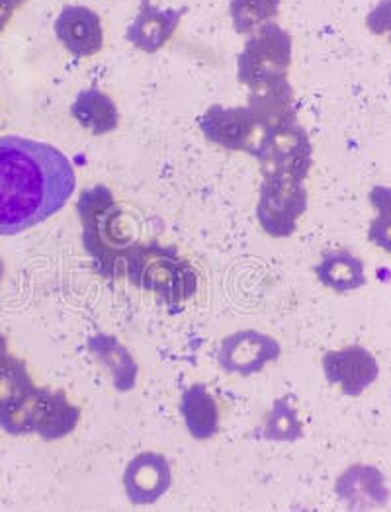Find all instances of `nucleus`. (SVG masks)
<instances>
[{
    "label": "nucleus",
    "instance_id": "nucleus-1",
    "mask_svg": "<svg viewBox=\"0 0 391 512\" xmlns=\"http://www.w3.org/2000/svg\"><path fill=\"white\" fill-rule=\"evenodd\" d=\"M75 182V169L59 149L0 137V235H18L63 210Z\"/></svg>",
    "mask_w": 391,
    "mask_h": 512
},
{
    "label": "nucleus",
    "instance_id": "nucleus-2",
    "mask_svg": "<svg viewBox=\"0 0 391 512\" xmlns=\"http://www.w3.org/2000/svg\"><path fill=\"white\" fill-rule=\"evenodd\" d=\"M126 274L131 284L153 292L169 305L192 298L198 288L194 268L174 249L149 245L133 251L126 258Z\"/></svg>",
    "mask_w": 391,
    "mask_h": 512
},
{
    "label": "nucleus",
    "instance_id": "nucleus-3",
    "mask_svg": "<svg viewBox=\"0 0 391 512\" xmlns=\"http://www.w3.org/2000/svg\"><path fill=\"white\" fill-rule=\"evenodd\" d=\"M280 354L282 346L274 337L255 329H243L221 341L218 364L225 374L251 378L276 362Z\"/></svg>",
    "mask_w": 391,
    "mask_h": 512
},
{
    "label": "nucleus",
    "instance_id": "nucleus-4",
    "mask_svg": "<svg viewBox=\"0 0 391 512\" xmlns=\"http://www.w3.org/2000/svg\"><path fill=\"white\" fill-rule=\"evenodd\" d=\"M321 366L325 380L337 385L347 397H360L380 378L376 356L360 344H348L345 348L325 352Z\"/></svg>",
    "mask_w": 391,
    "mask_h": 512
},
{
    "label": "nucleus",
    "instance_id": "nucleus-5",
    "mask_svg": "<svg viewBox=\"0 0 391 512\" xmlns=\"http://www.w3.org/2000/svg\"><path fill=\"white\" fill-rule=\"evenodd\" d=\"M122 483L131 505H153L165 497L173 485L171 462L161 452H139L126 466Z\"/></svg>",
    "mask_w": 391,
    "mask_h": 512
},
{
    "label": "nucleus",
    "instance_id": "nucleus-6",
    "mask_svg": "<svg viewBox=\"0 0 391 512\" xmlns=\"http://www.w3.org/2000/svg\"><path fill=\"white\" fill-rule=\"evenodd\" d=\"M81 423V407L75 405L67 391L38 387L32 403V434L45 442L63 440L73 434Z\"/></svg>",
    "mask_w": 391,
    "mask_h": 512
},
{
    "label": "nucleus",
    "instance_id": "nucleus-7",
    "mask_svg": "<svg viewBox=\"0 0 391 512\" xmlns=\"http://www.w3.org/2000/svg\"><path fill=\"white\" fill-rule=\"evenodd\" d=\"M335 495L348 512L384 509L390 501V487L384 473L370 464H354L335 481Z\"/></svg>",
    "mask_w": 391,
    "mask_h": 512
},
{
    "label": "nucleus",
    "instance_id": "nucleus-8",
    "mask_svg": "<svg viewBox=\"0 0 391 512\" xmlns=\"http://www.w3.org/2000/svg\"><path fill=\"white\" fill-rule=\"evenodd\" d=\"M55 34L75 57L98 53L104 42L100 18L87 6H65L55 22Z\"/></svg>",
    "mask_w": 391,
    "mask_h": 512
},
{
    "label": "nucleus",
    "instance_id": "nucleus-9",
    "mask_svg": "<svg viewBox=\"0 0 391 512\" xmlns=\"http://www.w3.org/2000/svg\"><path fill=\"white\" fill-rule=\"evenodd\" d=\"M305 192L298 188H264L259 204L262 229L272 237H288L296 229L298 217L304 214Z\"/></svg>",
    "mask_w": 391,
    "mask_h": 512
},
{
    "label": "nucleus",
    "instance_id": "nucleus-10",
    "mask_svg": "<svg viewBox=\"0 0 391 512\" xmlns=\"http://www.w3.org/2000/svg\"><path fill=\"white\" fill-rule=\"evenodd\" d=\"M88 352L96 358V362L106 368L116 391L128 393L137 385L139 364L130 348L114 335L94 333L88 337Z\"/></svg>",
    "mask_w": 391,
    "mask_h": 512
},
{
    "label": "nucleus",
    "instance_id": "nucleus-11",
    "mask_svg": "<svg viewBox=\"0 0 391 512\" xmlns=\"http://www.w3.org/2000/svg\"><path fill=\"white\" fill-rule=\"evenodd\" d=\"M178 409H180L184 427L194 440L206 442L218 436L219 427H221V411L208 385L198 382L186 387L180 395Z\"/></svg>",
    "mask_w": 391,
    "mask_h": 512
},
{
    "label": "nucleus",
    "instance_id": "nucleus-12",
    "mask_svg": "<svg viewBox=\"0 0 391 512\" xmlns=\"http://www.w3.org/2000/svg\"><path fill=\"white\" fill-rule=\"evenodd\" d=\"M182 14V8L161 10L149 0H141L139 14L128 30V40L145 53H155L171 40Z\"/></svg>",
    "mask_w": 391,
    "mask_h": 512
},
{
    "label": "nucleus",
    "instance_id": "nucleus-13",
    "mask_svg": "<svg viewBox=\"0 0 391 512\" xmlns=\"http://www.w3.org/2000/svg\"><path fill=\"white\" fill-rule=\"evenodd\" d=\"M313 270H315L317 280L325 288H329L337 294H348V292L360 290L368 282L362 258L352 255L345 249L327 251L325 255L321 256L319 264Z\"/></svg>",
    "mask_w": 391,
    "mask_h": 512
},
{
    "label": "nucleus",
    "instance_id": "nucleus-14",
    "mask_svg": "<svg viewBox=\"0 0 391 512\" xmlns=\"http://www.w3.org/2000/svg\"><path fill=\"white\" fill-rule=\"evenodd\" d=\"M257 436L268 442H298L304 438V423L292 395H282L272 403L270 411L262 419Z\"/></svg>",
    "mask_w": 391,
    "mask_h": 512
},
{
    "label": "nucleus",
    "instance_id": "nucleus-15",
    "mask_svg": "<svg viewBox=\"0 0 391 512\" xmlns=\"http://www.w3.org/2000/svg\"><path fill=\"white\" fill-rule=\"evenodd\" d=\"M73 116L83 128L90 129L94 135H104L118 126V110L108 94L98 88L83 90L75 104Z\"/></svg>",
    "mask_w": 391,
    "mask_h": 512
},
{
    "label": "nucleus",
    "instance_id": "nucleus-16",
    "mask_svg": "<svg viewBox=\"0 0 391 512\" xmlns=\"http://www.w3.org/2000/svg\"><path fill=\"white\" fill-rule=\"evenodd\" d=\"M38 385L34 384L28 364L6 352L0 356V409L20 403L26 399Z\"/></svg>",
    "mask_w": 391,
    "mask_h": 512
},
{
    "label": "nucleus",
    "instance_id": "nucleus-17",
    "mask_svg": "<svg viewBox=\"0 0 391 512\" xmlns=\"http://www.w3.org/2000/svg\"><path fill=\"white\" fill-rule=\"evenodd\" d=\"M372 208L376 210L374 219L370 221L368 239L378 249L391 253V188L390 186H374L368 196Z\"/></svg>",
    "mask_w": 391,
    "mask_h": 512
},
{
    "label": "nucleus",
    "instance_id": "nucleus-18",
    "mask_svg": "<svg viewBox=\"0 0 391 512\" xmlns=\"http://www.w3.org/2000/svg\"><path fill=\"white\" fill-rule=\"evenodd\" d=\"M280 0H233L231 16L239 32H251L278 12Z\"/></svg>",
    "mask_w": 391,
    "mask_h": 512
},
{
    "label": "nucleus",
    "instance_id": "nucleus-19",
    "mask_svg": "<svg viewBox=\"0 0 391 512\" xmlns=\"http://www.w3.org/2000/svg\"><path fill=\"white\" fill-rule=\"evenodd\" d=\"M368 28L391 42V0H382L368 16Z\"/></svg>",
    "mask_w": 391,
    "mask_h": 512
},
{
    "label": "nucleus",
    "instance_id": "nucleus-20",
    "mask_svg": "<svg viewBox=\"0 0 391 512\" xmlns=\"http://www.w3.org/2000/svg\"><path fill=\"white\" fill-rule=\"evenodd\" d=\"M24 0H0V30L8 24V20L12 18L14 10L22 4Z\"/></svg>",
    "mask_w": 391,
    "mask_h": 512
},
{
    "label": "nucleus",
    "instance_id": "nucleus-21",
    "mask_svg": "<svg viewBox=\"0 0 391 512\" xmlns=\"http://www.w3.org/2000/svg\"><path fill=\"white\" fill-rule=\"evenodd\" d=\"M8 352V339L0 333V356H4Z\"/></svg>",
    "mask_w": 391,
    "mask_h": 512
},
{
    "label": "nucleus",
    "instance_id": "nucleus-22",
    "mask_svg": "<svg viewBox=\"0 0 391 512\" xmlns=\"http://www.w3.org/2000/svg\"><path fill=\"white\" fill-rule=\"evenodd\" d=\"M2 276H4V266H2V262H0V280H2Z\"/></svg>",
    "mask_w": 391,
    "mask_h": 512
}]
</instances>
